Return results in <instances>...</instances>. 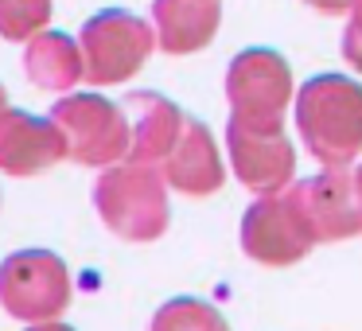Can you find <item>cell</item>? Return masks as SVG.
<instances>
[{
    "label": "cell",
    "instance_id": "1",
    "mask_svg": "<svg viewBox=\"0 0 362 331\" xmlns=\"http://www.w3.org/2000/svg\"><path fill=\"white\" fill-rule=\"evenodd\" d=\"M304 144L323 168H346L362 152V86L339 74L308 82L296 105Z\"/></svg>",
    "mask_w": 362,
    "mask_h": 331
},
{
    "label": "cell",
    "instance_id": "2",
    "mask_svg": "<svg viewBox=\"0 0 362 331\" xmlns=\"http://www.w3.org/2000/svg\"><path fill=\"white\" fill-rule=\"evenodd\" d=\"M94 203L105 226L129 242H152L168 226V195L164 180L152 164L110 168L94 187Z\"/></svg>",
    "mask_w": 362,
    "mask_h": 331
},
{
    "label": "cell",
    "instance_id": "3",
    "mask_svg": "<svg viewBox=\"0 0 362 331\" xmlns=\"http://www.w3.org/2000/svg\"><path fill=\"white\" fill-rule=\"evenodd\" d=\"M0 304L24 323H47L71 304L66 265L47 250L12 253L0 265Z\"/></svg>",
    "mask_w": 362,
    "mask_h": 331
},
{
    "label": "cell",
    "instance_id": "4",
    "mask_svg": "<svg viewBox=\"0 0 362 331\" xmlns=\"http://www.w3.org/2000/svg\"><path fill=\"white\" fill-rule=\"evenodd\" d=\"M66 144V156L82 164H113L129 152V117L102 98H66L51 110Z\"/></svg>",
    "mask_w": 362,
    "mask_h": 331
},
{
    "label": "cell",
    "instance_id": "5",
    "mask_svg": "<svg viewBox=\"0 0 362 331\" xmlns=\"http://www.w3.org/2000/svg\"><path fill=\"white\" fill-rule=\"evenodd\" d=\"M288 203L312 234V242L362 234V195L354 187V175H346V168H327L315 180L296 183Z\"/></svg>",
    "mask_w": 362,
    "mask_h": 331
},
{
    "label": "cell",
    "instance_id": "6",
    "mask_svg": "<svg viewBox=\"0 0 362 331\" xmlns=\"http://www.w3.org/2000/svg\"><path fill=\"white\" fill-rule=\"evenodd\" d=\"M288 66L269 51H250L230 66L226 94L234 105V121L253 129H281V113L288 102Z\"/></svg>",
    "mask_w": 362,
    "mask_h": 331
},
{
    "label": "cell",
    "instance_id": "7",
    "mask_svg": "<svg viewBox=\"0 0 362 331\" xmlns=\"http://www.w3.org/2000/svg\"><path fill=\"white\" fill-rule=\"evenodd\" d=\"M152 32L129 12H105L86 24V63L82 71L94 82H121L144 63Z\"/></svg>",
    "mask_w": 362,
    "mask_h": 331
},
{
    "label": "cell",
    "instance_id": "8",
    "mask_svg": "<svg viewBox=\"0 0 362 331\" xmlns=\"http://www.w3.org/2000/svg\"><path fill=\"white\" fill-rule=\"evenodd\" d=\"M226 144H230V160H234L238 180L257 195H276L284 183L292 180V144L284 141L281 129H253L230 117L226 129Z\"/></svg>",
    "mask_w": 362,
    "mask_h": 331
},
{
    "label": "cell",
    "instance_id": "9",
    "mask_svg": "<svg viewBox=\"0 0 362 331\" xmlns=\"http://www.w3.org/2000/svg\"><path fill=\"white\" fill-rule=\"evenodd\" d=\"M312 234L304 230L300 214L292 211L288 195H265L242 219V250L265 265H288L312 250Z\"/></svg>",
    "mask_w": 362,
    "mask_h": 331
},
{
    "label": "cell",
    "instance_id": "10",
    "mask_svg": "<svg viewBox=\"0 0 362 331\" xmlns=\"http://www.w3.org/2000/svg\"><path fill=\"white\" fill-rule=\"evenodd\" d=\"M66 156L63 133L55 121L28 117L20 110H0V172L35 175Z\"/></svg>",
    "mask_w": 362,
    "mask_h": 331
},
{
    "label": "cell",
    "instance_id": "11",
    "mask_svg": "<svg viewBox=\"0 0 362 331\" xmlns=\"http://www.w3.org/2000/svg\"><path fill=\"white\" fill-rule=\"evenodd\" d=\"M164 175L183 195H211L218 187L222 164H218V149H214V137L206 133V125L183 121L172 152L164 156Z\"/></svg>",
    "mask_w": 362,
    "mask_h": 331
},
{
    "label": "cell",
    "instance_id": "12",
    "mask_svg": "<svg viewBox=\"0 0 362 331\" xmlns=\"http://www.w3.org/2000/svg\"><path fill=\"white\" fill-rule=\"evenodd\" d=\"M125 117H129V152H133L136 164H152V168L164 164L183 121H187L172 102H164L156 94H133L125 102Z\"/></svg>",
    "mask_w": 362,
    "mask_h": 331
},
{
    "label": "cell",
    "instance_id": "13",
    "mask_svg": "<svg viewBox=\"0 0 362 331\" xmlns=\"http://www.w3.org/2000/svg\"><path fill=\"white\" fill-rule=\"evenodd\" d=\"M156 16L160 43L168 51H191L211 40L218 8H214V0H160Z\"/></svg>",
    "mask_w": 362,
    "mask_h": 331
},
{
    "label": "cell",
    "instance_id": "14",
    "mask_svg": "<svg viewBox=\"0 0 362 331\" xmlns=\"http://www.w3.org/2000/svg\"><path fill=\"white\" fill-rule=\"evenodd\" d=\"M24 66L43 90H66L82 79V55L63 35H43V40H35L28 47Z\"/></svg>",
    "mask_w": 362,
    "mask_h": 331
},
{
    "label": "cell",
    "instance_id": "15",
    "mask_svg": "<svg viewBox=\"0 0 362 331\" xmlns=\"http://www.w3.org/2000/svg\"><path fill=\"white\" fill-rule=\"evenodd\" d=\"M152 331H230V327L203 300H172L156 312Z\"/></svg>",
    "mask_w": 362,
    "mask_h": 331
},
{
    "label": "cell",
    "instance_id": "16",
    "mask_svg": "<svg viewBox=\"0 0 362 331\" xmlns=\"http://www.w3.org/2000/svg\"><path fill=\"white\" fill-rule=\"evenodd\" d=\"M51 0H0V35L24 40L35 28L47 24Z\"/></svg>",
    "mask_w": 362,
    "mask_h": 331
},
{
    "label": "cell",
    "instance_id": "17",
    "mask_svg": "<svg viewBox=\"0 0 362 331\" xmlns=\"http://www.w3.org/2000/svg\"><path fill=\"white\" fill-rule=\"evenodd\" d=\"M346 59L362 71V4H358V12H354L351 32H346Z\"/></svg>",
    "mask_w": 362,
    "mask_h": 331
},
{
    "label": "cell",
    "instance_id": "18",
    "mask_svg": "<svg viewBox=\"0 0 362 331\" xmlns=\"http://www.w3.org/2000/svg\"><path fill=\"white\" fill-rule=\"evenodd\" d=\"M308 4H315V8H323V12H339V8H346L351 0H308Z\"/></svg>",
    "mask_w": 362,
    "mask_h": 331
},
{
    "label": "cell",
    "instance_id": "19",
    "mask_svg": "<svg viewBox=\"0 0 362 331\" xmlns=\"http://www.w3.org/2000/svg\"><path fill=\"white\" fill-rule=\"evenodd\" d=\"M32 331H71V327H66V323H51V320H47V323H35Z\"/></svg>",
    "mask_w": 362,
    "mask_h": 331
},
{
    "label": "cell",
    "instance_id": "20",
    "mask_svg": "<svg viewBox=\"0 0 362 331\" xmlns=\"http://www.w3.org/2000/svg\"><path fill=\"white\" fill-rule=\"evenodd\" d=\"M354 187H358V195H362V168H358V175H354Z\"/></svg>",
    "mask_w": 362,
    "mask_h": 331
},
{
    "label": "cell",
    "instance_id": "21",
    "mask_svg": "<svg viewBox=\"0 0 362 331\" xmlns=\"http://www.w3.org/2000/svg\"><path fill=\"white\" fill-rule=\"evenodd\" d=\"M0 105H4V94H0Z\"/></svg>",
    "mask_w": 362,
    "mask_h": 331
}]
</instances>
